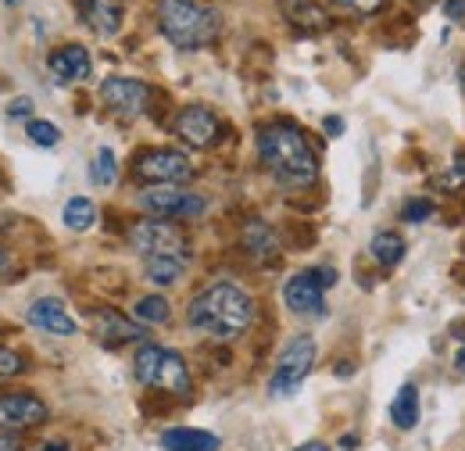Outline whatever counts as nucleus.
Returning a JSON list of instances; mask_svg holds the SVG:
<instances>
[{
	"mask_svg": "<svg viewBox=\"0 0 465 451\" xmlns=\"http://www.w3.org/2000/svg\"><path fill=\"white\" fill-rule=\"evenodd\" d=\"M186 319L204 337L236 340L240 334H247L251 323H254V301L236 283H212L208 290H201L190 301Z\"/></svg>",
	"mask_w": 465,
	"mask_h": 451,
	"instance_id": "obj_1",
	"label": "nucleus"
},
{
	"mask_svg": "<svg viewBox=\"0 0 465 451\" xmlns=\"http://www.w3.org/2000/svg\"><path fill=\"white\" fill-rule=\"evenodd\" d=\"M258 158L287 186H308L319 175V158H315L312 144L301 136V129H293L287 122L265 125L258 133Z\"/></svg>",
	"mask_w": 465,
	"mask_h": 451,
	"instance_id": "obj_2",
	"label": "nucleus"
},
{
	"mask_svg": "<svg viewBox=\"0 0 465 451\" xmlns=\"http://www.w3.org/2000/svg\"><path fill=\"white\" fill-rule=\"evenodd\" d=\"M158 25L169 44L183 51H197L219 36L223 18L215 7H204L197 0H158Z\"/></svg>",
	"mask_w": 465,
	"mask_h": 451,
	"instance_id": "obj_3",
	"label": "nucleus"
},
{
	"mask_svg": "<svg viewBox=\"0 0 465 451\" xmlns=\"http://www.w3.org/2000/svg\"><path fill=\"white\" fill-rule=\"evenodd\" d=\"M133 376L143 387L165 391V395H190V369L179 351H169L162 344H140L133 358Z\"/></svg>",
	"mask_w": 465,
	"mask_h": 451,
	"instance_id": "obj_4",
	"label": "nucleus"
},
{
	"mask_svg": "<svg viewBox=\"0 0 465 451\" xmlns=\"http://www.w3.org/2000/svg\"><path fill=\"white\" fill-rule=\"evenodd\" d=\"M312 366H315V340L308 334H297L276 358V369H272V380H269V395L291 397L304 384V376L312 373Z\"/></svg>",
	"mask_w": 465,
	"mask_h": 451,
	"instance_id": "obj_5",
	"label": "nucleus"
},
{
	"mask_svg": "<svg viewBox=\"0 0 465 451\" xmlns=\"http://www.w3.org/2000/svg\"><path fill=\"white\" fill-rule=\"evenodd\" d=\"M129 247L143 258H162V255H186V236L169 219H140L129 229Z\"/></svg>",
	"mask_w": 465,
	"mask_h": 451,
	"instance_id": "obj_6",
	"label": "nucleus"
},
{
	"mask_svg": "<svg viewBox=\"0 0 465 451\" xmlns=\"http://www.w3.org/2000/svg\"><path fill=\"white\" fill-rule=\"evenodd\" d=\"M140 208L151 215V219H193L204 212V201L183 186L173 183H162V186H147L140 194Z\"/></svg>",
	"mask_w": 465,
	"mask_h": 451,
	"instance_id": "obj_7",
	"label": "nucleus"
},
{
	"mask_svg": "<svg viewBox=\"0 0 465 451\" xmlns=\"http://www.w3.org/2000/svg\"><path fill=\"white\" fill-rule=\"evenodd\" d=\"M133 172H136L143 183H151V186H162V183L179 186V183H186V179L193 175V165H190L186 155L158 147V151H143V155L136 158V169Z\"/></svg>",
	"mask_w": 465,
	"mask_h": 451,
	"instance_id": "obj_8",
	"label": "nucleus"
},
{
	"mask_svg": "<svg viewBox=\"0 0 465 451\" xmlns=\"http://www.w3.org/2000/svg\"><path fill=\"white\" fill-rule=\"evenodd\" d=\"M47 419V405L29 391L0 395V434H22Z\"/></svg>",
	"mask_w": 465,
	"mask_h": 451,
	"instance_id": "obj_9",
	"label": "nucleus"
},
{
	"mask_svg": "<svg viewBox=\"0 0 465 451\" xmlns=\"http://www.w3.org/2000/svg\"><path fill=\"white\" fill-rule=\"evenodd\" d=\"M101 101L115 115H122V118H136V115H143V108H147L151 90H147V83H140V79L108 75V79L101 83Z\"/></svg>",
	"mask_w": 465,
	"mask_h": 451,
	"instance_id": "obj_10",
	"label": "nucleus"
},
{
	"mask_svg": "<svg viewBox=\"0 0 465 451\" xmlns=\"http://www.w3.org/2000/svg\"><path fill=\"white\" fill-rule=\"evenodd\" d=\"M175 136L183 140V144H190V147H212L215 140H219V118L212 108H204V105H190V108H183V112L175 115Z\"/></svg>",
	"mask_w": 465,
	"mask_h": 451,
	"instance_id": "obj_11",
	"label": "nucleus"
},
{
	"mask_svg": "<svg viewBox=\"0 0 465 451\" xmlns=\"http://www.w3.org/2000/svg\"><path fill=\"white\" fill-rule=\"evenodd\" d=\"M322 283L315 276V269H308V273H297L287 280L283 286V301H287V308H291L293 316H312V319H319L322 312H326V301H322Z\"/></svg>",
	"mask_w": 465,
	"mask_h": 451,
	"instance_id": "obj_12",
	"label": "nucleus"
},
{
	"mask_svg": "<svg viewBox=\"0 0 465 451\" xmlns=\"http://www.w3.org/2000/svg\"><path fill=\"white\" fill-rule=\"evenodd\" d=\"M29 323L51 337H72L75 334V319L72 312L61 305L58 297H40L29 305Z\"/></svg>",
	"mask_w": 465,
	"mask_h": 451,
	"instance_id": "obj_13",
	"label": "nucleus"
},
{
	"mask_svg": "<svg viewBox=\"0 0 465 451\" xmlns=\"http://www.w3.org/2000/svg\"><path fill=\"white\" fill-rule=\"evenodd\" d=\"M51 72L58 75L61 83H83V79H90V55H86V47H79V44H64L58 51H51Z\"/></svg>",
	"mask_w": 465,
	"mask_h": 451,
	"instance_id": "obj_14",
	"label": "nucleus"
},
{
	"mask_svg": "<svg viewBox=\"0 0 465 451\" xmlns=\"http://www.w3.org/2000/svg\"><path fill=\"white\" fill-rule=\"evenodd\" d=\"M94 337L108 347H118V344H133V340H143V326H136L133 319L118 316V312H101L97 323H94Z\"/></svg>",
	"mask_w": 465,
	"mask_h": 451,
	"instance_id": "obj_15",
	"label": "nucleus"
},
{
	"mask_svg": "<svg viewBox=\"0 0 465 451\" xmlns=\"http://www.w3.org/2000/svg\"><path fill=\"white\" fill-rule=\"evenodd\" d=\"M162 451H219V437L208 430L175 426V430L162 434Z\"/></svg>",
	"mask_w": 465,
	"mask_h": 451,
	"instance_id": "obj_16",
	"label": "nucleus"
},
{
	"mask_svg": "<svg viewBox=\"0 0 465 451\" xmlns=\"http://www.w3.org/2000/svg\"><path fill=\"white\" fill-rule=\"evenodd\" d=\"M283 15H287V22H293L304 33H319L330 25V15L319 0H283Z\"/></svg>",
	"mask_w": 465,
	"mask_h": 451,
	"instance_id": "obj_17",
	"label": "nucleus"
},
{
	"mask_svg": "<svg viewBox=\"0 0 465 451\" xmlns=\"http://www.w3.org/2000/svg\"><path fill=\"white\" fill-rule=\"evenodd\" d=\"M143 273L154 286H173L186 273V255H162V258H143Z\"/></svg>",
	"mask_w": 465,
	"mask_h": 451,
	"instance_id": "obj_18",
	"label": "nucleus"
},
{
	"mask_svg": "<svg viewBox=\"0 0 465 451\" xmlns=\"http://www.w3.org/2000/svg\"><path fill=\"white\" fill-rule=\"evenodd\" d=\"M391 419H394L398 430H411L419 423V391H415V384H405L394 395V401H391Z\"/></svg>",
	"mask_w": 465,
	"mask_h": 451,
	"instance_id": "obj_19",
	"label": "nucleus"
},
{
	"mask_svg": "<svg viewBox=\"0 0 465 451\" xmlns=\"http://www.w3.org/2000/svg\"><path fill=\"white\" fill-rule=\"evenodd\" d=\"M369 251H372V258L380 262V266H398L401 258H405V236L401 233H391V229H383V233H376L372 236V244H369Z\"/></svg>",
	"mask_w": 465,
	"mask_h": 451,
	"instance_id": "obj_20",
	"label": "nucleus"
},
{
	"mask_svg": "<svg viewBox=\"0 0 465 451\" xmlns=\"http://www.w3.org/2000/svg\"><path fill=\"white\" fill-rule=\"evenodd\" d=\"M243 244H247V251H251L254 258H276V251H280L276 233H272L265 223H247V229H243Z\"/></svg>",
	"mask_w": 465,
	"mask_h": 451,
	"instance_id": "obj_21",
	"label": "nucleus"
},
{
	"mask_svg": "<svg viewBox=\"0 0 465 451\" xmlns=\"http://www.w3.org/2000/svg\"><path fill=\"white\" fill-rule=\"evenodd\" d=\"M61 219H64L68 229L83 233V229H90V226L97 223V208H94V201H90V197H72V201L64 205Z\"/></svg>",
	"mask_w": 465,
	"mask_h": 451,
	"instance_id": "obj_22",
	"label": "nucleus"
},
{
	"mask_svg": "<svg viewBox=\"0 0 465 451\" xmlns=\"http://www.w3.org/2000/svg\"><path fill=\"white\" fill-rule=\"evenodd\" d=\"M133 316L140 319V323H154V326H162V323H169V301L162 297V294H151V297H140L136 301V308H133Z\"/></svg>",
	"mask_w": 465,
	"mask_h": 451,
	"instance_id": "obj_23",
	"label": "nucleus"
},
{
	"mask_svg": "<svg viewBox=\"0 0 465 451\" xmlns=\"http://www.w3.org/2000/svg\"><path fill=\"white\" fill-rule=\"evenodd\" d=\"M115 151L112 147H101L97 151V158H94V169H90V179L97 183V186H112L115 183Z\"/></svg>",
	"mask_w": 465,
	"mask_h": 451,
	"instance_id": "obj_24",
	"label": "nucleus"
},
{
	"mask_svg": "<svg viewBox=\"0 0 465 451\" xmlns=\"http://www.w3.org/2000/svg\"><path fill=\"white\" fill-rule=\"evenodd\" d=\"M25 133H29V140H33L36 147H58V140H61L58 125H54V122H44V118H33Z\"/></svg>",
	"mask_w": 465,
	"mask_h": 451,
	"instance_id": "obj_25",
	"label": "nucleus"
},
{
	"mask_svg": "<svg viewBox=\"0 0 465 451\" xmlns=\"http://www.w3.org/2000/svg\"><path fill=\"white\" fill-rule=\"evenodd\" d=\"M430 215H433V201L430 197H415V201H408L405 208H401L405 223H426Z\"/></svg>",
	"mask_w": 465,
	"mask_h": 451,
	"instance_id": "obj_26",
	"label": "nucleus"
},
{
	"mask_svg": "<svg viewBox=\"0 0 465 451\" xmlns=\"http://www.w3.org/2000/svg\"><path fill=\"white\" fill-rule=\"evenodd\" d=\"M437 186H448V190H459V186H465V155L455 162V165H448V172L437 179Z\"/></svg>",
	"mask_w": 465,
	"mask_h": 451,
	"instance_id": "obj_27",
	"label": "nucleus"
},
{
	"mask_svg": "<svg viewBox=\"0 0 465 451\" xmlns=\"http://www.w3.org/2000/svg\"><path fill=\"white\" fill-rule=\"evenodd\" d=\"M22 369V358L11 347H0V376H15Z\"/></svg>",
	"mask_w": 465,
	"mask_h": 451,
	"instance_id": "obj_28",
	"label": "nucleus"
},
{
	"mask_svg": "<svg viewBox=\"0 0 465 451\" xmlns=\"http://www.w3.org/2000/svg\"><path fill=\"white\" fill-rule=\"evenodd\" d=\"M337 4L348 11H358V15H372V11H380L383 0H337Z\"/></svg>",
	"mask_w": 465,
	"mask_h": 451,
	"instance_id": "obj_29",
	"label": "nucleus"
},
{
	"mask_svg": "<svg viewBox=\"0 0 465 451\" xmlns=\"http://www.w3.org/2000/svg\"><path fill=\"white\" fill-rule=\"evenodd\" d=\"M90 7V11H122V0H79V11Z\"/></svg>",
	"mask_w": 465,
	"mask_h": 451,
	"instance_id": "obj_30",
	"label": "nucleus"
},
{
	"mask_svg": "<svg viewBox=\"0 0 465 451\" xmlns=\"http://www.w3.org/2000/svg\"><path fill=\"white\" fill-rule=\"evenodd\" d=\"M29 108H33V101H29V97H18V101H11V108H7V112H11V118H25Z\"/></svg>",
	"mask_w": 465,
	"mask_h": 451,
	"instance_id": "obj_31",
	"label": "nucleus"
},
{
	"mask_svg": "<svg viewBox=\"0 0 465 451\" xmlns=\"http://www.w3.org/2000/svg\"><path fill=\"white\" fill-rule=\"evenodd\" d=\"M444 15L455 22V18H465V0H448L444 4Z\"/></svg>",
	"mask_w": 465,
	"mask_h": 451,
	"instance_id": "obj_32",
	"label": "nucleus"
},
{
	"mask_svg": "<svg viewBox=\"0 0 465 451\" xmlns=\"http://www.w3.org/2000/svg\"><path fill=\"white\" fill-rule=\"evenodd\" d=\"M322 129H326L330 136H341V133H344V118H337V115H330V118L322 122Z\"/></svg>",
	"mask_w": 465,
	"mask_h": 451,
	"instance_id": "obj_33",
	"label": "nucleus"
},
{
	"mask_svg": "<svg viewBox=\"0 0 465 451\" xmlns=\"http://www.w3.org/2000/svg\"><path fill=\"white\" fill-rule=\"evenodd\" d=\"M0 451H18V441L7 437V434H0Z\"/></svg>",
	"mask_w": 465,
	"mask_h": 451,
	"instance_id": "obj_34",
	"label": "nucleus"
},
{
	"mask_svg": "<svg viewBox=\"0 0 465 451\" xmlns=\"http://www.w3.org/2000/svg\"><path fill=\"white\" fill-rule=\"evenodd\" d=\"M293 451H330L322 441H308V445H301V448H293Z\"/></svg>",
	"mask_w": 465,
	"mask_h": 451,
	"instance_id": "obj_35",
	"label": "nucleus"
},
{
	"mask_svg": "<svg viewBox=\"0 0 465 451\" xmlns=\"http://www.w3.org/2000/svg\"><path fill=\"white\" fill-rule=\"evenodd\" d=\"M455 369H459V373H465V344H462V351L455 355Z\"/></svg>",
	"mask_w": 465,
	"mask_h": 451,
	"instance_id": "obj_36",
	"label": "nucleus"
},
{
	"mask_svg": "<svg viewBox=\"0 0 465 451\" xmlns=\"http://www.w3.org/2000/svg\"><path fill=\"white\" fill-rule=\"evenodd\" d=\"M44 451H68V445H61V441H51V445H47Z\"/></svg>",
	"mask_w": 465,
	"mask_h": 451,
	"instance_id": "obj_37",
	"label": "nucleus"
},
{
	"mask_svg": "<svg viewBox=\"0 0 465 451\" xmlns=\"http://www.w3.org/2000/svg\"><path fill=\"white\" fill-rule=\"evenodd\" d=\"M4 269H7V258H4V251H0V273H4Z\"/></svg>",
	"mask_w": 465,
	"mask_h": 451,
	"instance_id": "obj_38",
	"label": "nucleus"
},
{
	"mask_svg": "<svg viewBox=\"0 0 465 451\" xmlns=\"http://www.w3.org/2000/svg\"><path fill=\"white\" fill-rule=\"evenodd\" d=\"M459 79H462V90H465V65H462V72H459Z\"/></svg>",
	"mask_w": 465,
	"mask_h": 451,
	"instance_id": "obj_39",
	"label": "nucleus"
},
{
	"mask_svg": "<svg viewBox=\"0 0 465 451\" xmlns=\"http://www.w3.org/2000/svg\"><path fill=\"white\" fill-rule=\"evenodd\" d=\"M4 4H11V7H18V4H22V0H4Z\"/></svg>",
	"mask_w": 465,
	"mask_h": 451,
	"instance_id": "obj_40",
	"label": "nucleus"
},
{
	"mask_svg": "<svg viewBox=\"0 0 465 451\" xmlns=\"http://www.w3.org/2000/svg\"><path fill=\"white\" fill-rule=\"evenodd\" d=\"M422 4H426V0H422Z\"/></svg>",
	"mask_w": 465,
	"mask_h": 451,
	"instance_id": "obj_41",
	"label": "nucleus"
}]
</instances>
